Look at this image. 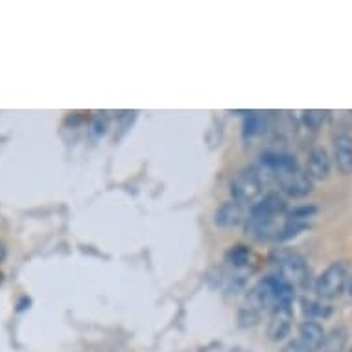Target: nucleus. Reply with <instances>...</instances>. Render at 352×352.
<instances>
[{
    "instance_id": "f8f14e48",
    "label": "nucleus",
    "mask_w": 352,
    "mask_h": 352,
    "mask_svg": "<svg viewBox=\"0 0 352 352\" xmlns=\"http://www.w3.org/2000/svg\"><path fill=\"white\" fill-rule=\"evenodd\" d=\"M300 306H302V312L305 316H308V319H327L332 314V306L329 302H324L323 299H305L300 300Z\"/></svg>"
},
{
    "instance_id": "aec40b11",
    "label": "nucleus",
    "mask_w": 352,
    "mask_h": 352,
    "mask_svg": "<svg viewBox=\"0 0 352 352\" xmlns=\"http://www.w3.org/2000/svg\"><path fill=\"white\" fill-rule=\"evenodd\" d=\"M349 352H352V349H351V351H349Z\"/></svg>"
},
{
    "instance_id": "20e7f679",
    "label": "nucleus",
    "mask_w": 352,
    "mask_h": 352,
    "mask_svg": "<svg viewBox=\"0 0 352 352\" xmlns=\"http://www.w3.org/2000/svg\"><path fill=\"white\" fill-rule=\"evenodd\" d=\"M264 190V179L258 168H243L234 175L231 183V194L236 203H254L262 196Z\"/></svg>"
},
{
    "instance_id": "4468645a",
    "label": "nucleus",
    "mask_w": 352,
    "mask_h": 352,
    "mask_svg": "<svg viewBox=\"0 0 352 352\" xmlns=\"http://www.w3.org/2000/svg\"><path fill=\"white\" fill-rule=\"evenodd\" d=\"M346 341V334L345 330L336 329L332 330L327 338H324L323 343V351L324 352H341L343 351V346H345Z\"/></svg>"
},
{
    "instance_id": "1a4fd4ad",
    "label": "nucleus",
    "mask_w": 352,
    "mask_h": 352,
    "mask_svg": "<svg viewBox=\"0 0 352 352\" xmlns=\"http://www.w3.org/2000/svg\"><path fill=\"white\" fill-rule=\"evenodd\" d=\"M330 155L323 146H316L308 153V166L306 173L310 175V179H327L330 173Z\"/></svg>"
},
{
    "instance_id": "39448f33",
    "label": "nucleus",
    "mask_w": 352,
    "mask_h": 352,
    "mask_svg": "<svg viewBox=\"0 0 352 352\" xmlns=\"http://www.w3.org/2000/svg\"><path fill=\"white\" fill-rule=\"evenodd\" d=\"M275 266H277L278 277L284 278L292 286H305L308 283L310 270L306 266L305 258L299 256L297 253H289V251L278 253L277 260H275Z\"/></svg>"
},
{
    "instance_id": "a211bd4d",
    "label": "nucleus",
    "mask_w": 352,
    "mask_h": 352,
    "mask_svg": "<svg viewBox=\"0 0 352 352\" xmlns=\"http://www.w3.org/2000/svg\"><path fill=\"white\" fill-rule=\"evenodd\" d=\"M346 288H349V294L352 295V277H351V280H349V286H346Z\"/></svg>"
},
{
    "instance_id": "9d476101",
    "label": "nucleus",
    "mask_w": 352,
    "mask_h": 352,
    "mask_svg": "<svg viewBox=\"0 0 352 352\" xmlns=\"http://www.w3.org/2000/svg\"><path fill=\"white\" fill-rule=\"evenodd\" d=\"M254 253L248 245H232L226 251V260L227 267H231V270H236V272H251V266H253L254 262Z\"/></svg>"
},
{
    "instance_id": "9b49d317",
    "label": "nucleus",
    "mask_w": 352,
    "mask_h": 352,
    "mask_svg": "<svg viewBox=\"0 0 352 352\" xmlns=\"http://www.w3.org/2000/svg\"><path fill=\"white\" fill-rule=\"evenodd\" d=\"M214 221L216 226L223 227V229H232V227H238L243 221V208L240 203L229 201L226 205L216 210L214 214Z\"/></svg>"
},
{
    "instance_id": "f03ea898",
    "label": "nucleus",
    "mask_w": 352,
    "mask_h": 352,
    "mask_svg": "<svg viewBox=\"0 0 352 352\" xmlns=\"http://www.w3.org/2000/svg\"><path fill=\"white\" fill-rule=\"evenodd\" d=\"M262 166L273 179L277 181L280 190L292 197H306L312 192L314 185L306 170L299 166L292 155L286 153H266L262 157Z\"/></svg>"
},
{
    "instance_id": "6ab92c4d",
    "label": "nucleus",
    "mask_w": 352,
    "mask_h": 352,
    "mask_svg": "<svg viewBox=\"0 0 352 352\" xmlns=\"http://www.w3.org/2000/svg\"><path fill=\"white\" fill-rule=\"evenodd\" d=\"M2 283H4V273L0 272V284H2Z\"/></svg>"
},
{
    "instance_id": "dca6fc26",
    "label": "nucleus",
    "mask_w": 352,
    "mask_h": 352,
    "mask_svg": "<svg viewBox=\"0 0 352 352\" xmlns=\"http://www.w3.org/2000/svg\"><path fill=\"white\" fill-rule=\"evenodd\" d=\"M280 352H310V351H308L305 345H300L299 341L295 340V341H292V343H288V345L284 346Z\"/></svg>"
},
{
    "instance_id": "0eeeda50",
    "label": "nucleus",
    "mask_w": 352,
    "mask_h": 352,
    "mask_svg": "<svg viewBox=\"0 0 352 352\" xmlns=\"http://www.w3.org/2000/svg\"><path fill=\"white\" fill-rule=\"evenodd\" d=\"M324 338H327V334H324L323 327L318 321L306 319V321L299 324V338H297V341H299L300 345H305L310 352L321 351Z\"/></svg>"
},
{
    "instance_id": "423d86ee",
    "label": "nucleus",
    "mask_w": 352,
    "mask_h": 352,
    "mask_svg": "<svg viewBox=\"0 0 352 352\" xmlns=\"http://www.w3.org/2000/svg\"><path fill=\"white\" fill-rule=\"evenodd\" d=\"M294 324V310L292 306H278L272 312V319L267 324V336L272 341H283L289 334Z\"/></svg>"
},
{
    "instance_id": "f257e3e1",
    "label": "nucleus",
    "mask_w": 352,
    "mask_h": 352,
    "mask_svg": "<svg viewBox=\"0 0 352 352\" xmlns=\"http://www.w3.org/2000/svg\"><path fill=\"white\" fill-rule=\"evenodd\" d=\"M286 214L288 205L284 197L278 194H267L262 201L251 208V214L245 221V232L260 242L278 240L286 221Z\"/></svg>"
},
{
    "instance_id": "ddd939ff",
    "label": "nucleus",
    "mask_w": 352,
    "mask_h": 352,
    "mask_svg": "<svg viewBox=\"0 0 352 352\" xmlns=\"http://www.w3.org/2000/svg\"><path fill=\"white\" fill-rule=\"evenodd\" d=\"M267 129V118L262 113H251L245 118V126H243V135L245 139H256L266 133Z\"/></svg>"
},
{
    "instance_id": "2eb2a0df",
    "label": "nucleus",
    "mask_w": 352,
    "mask_h": 352,
    "mask_svg": "<svg viewBox=\"0 0 352 352\" xmlns=\"http://www.w3.org/2000/svg\"><path fill=\"white\" fill-rule=\"evenodd\" d=\"M327 115H329L327 111H305V113H302V120H305V124L310 127V129H318V127L323 126V122L327 120Z\"/></svg>"
},
{
    "instance_id": "6e6552de",
    "label": "nucleus",
    "mask_w": 352,
    "mask_h": 352,
    "mask_svg": "<svg viewBox=\"0 0 352 352\" xmlns=\"http://www.w3.org/2000/svg\"><path fill=\"white\" fill-rule=\"evenodd\" d=\"M334 161L341 173H352V135L340 131L334 137Z\"/></svg>"
},
{
    "instance_id": "7ed1b4c3",
    "label": "nucleus",
    "mask_w": 352,
    "mask_h": 352,
    "mask_svg": "<svg viewBox=\"0 0 352 352\" xmlns=\"http://www.w3.org/2000/svg\"><path fill=\"white\" fill-rule=\"evenodd\" d=\"M351 280V266L346 260L332 262L318 277L316 292L321 299H336L340 297Z\"/></svg>"
},
{
    "instance_id": "f3484780",
    "label": "nucleus",
    "mask_w": 352,
    "mask_h": 352,
    "mask_svg": "<svg viewBox=\"0 0 352 352\" xmlns=\"http://www.w3.org/2000/svg\"><path fill=\"white\" fill-rule=\"evenodd\" d=\"M4 256H6V248H4V243H0V262L4 260Z\"/></svg>"
}]
</instances>
